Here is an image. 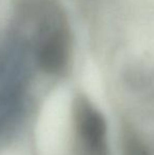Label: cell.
Masks as SVG:
<instances>
[{"instance_id":"cell-1","label":"cell","mask_w":154,"mask_h":155,"mask_svg":"<svg viewBox=\"0 0 154 155\" xmlns=\"http://www.w3.org/2000/svg\"><path fill=\"white\" fill-rule=\"evenodd\" d=\"M74 131L84 155H107V124L103 114L84 96L72 108Z\"/></svg>"},{"instance_id":"cell-2","label":"cell","mask_w":154,"mask_h":155,"mask_svg":"<svg viewBox=\"0 0 154 155\" xmlns=\"http://www.w3.org/2000/svg\"><path fill=\"white\" fill-rule=\"evenodd\" d=\"M70 57V35L62 25L47 34L38 50L39 67L49 74H56L66 68Z\"/></svg>"}]
</instances>
